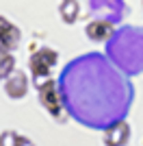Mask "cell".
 I'll return each mask as SVG.
<instances>
[{
    "label": "cell",
    "instance_id": "6da1fadb",
    "mask_svg": "<svg viewBox=\"0 0 143 146\" xmlns=\"http://www.w3.org/2000/svg\"><path fill=\"white\" fill-rule=\"evenodd\" d=\"M56 52L50 48H41L39 52H35V55L30 57V72H33V76L35 79H41V76H48L50 74V70L54 68V63H56Z\"/></svg>",
    "mask_w": 143,
    "mask_h": 146
},
{
    "label": "cell",
    "instance_id": "7a4b0ae2",
    "mask_svg": "<svg viewBox=\"0 0 143 146\" xmlns=\"http://www.w3.org/2000/svg\"><path fill=\"white\" fill-rule=\"evenodd\" d=\"M20 44V31L7 18L0 15V52H11Z\"/></svg>",
    "mask_w": 143,
    "mask_h": 146
},
{
    "label": "cell",
    "instance_id": "3957f363",
    "mask_svg": "<svg viewBox=\"0 0 143 146\" xmlns=\"http://www.w3.org/2000/svg\"><path fill=\"white\" fill-rule=\"evenodd\" d=\"M39 98H41V105L50 113L56 116L61 111V94H59V87H56L54 81H46V83L39 87Z\"/></svg>",
    "mask_w": 143,
    "mask_h": 146
},
{
    "label": "cell",
    "instance_id": "277c9868",
    "mask_svg": "<svg viewBox=\"0 0 143 146\" xmlns=\"http://www.w3.org/2000/svg\"><path fill=\"white\" fill-rule=\"evenodd\" d=\"M128 135H130V129L126 122H115V127H111L104 135V142L106 146H124L128 142Z\"/></svg>",
    "mask_w": 143,
    "mask_h": 146
},
{
    "label": "cell",
    "instance_id": "5b68a950",
    "mask_svg": "<svg viewBox=\"0 0 143 146\" xmlns=\"http://www.w3.org/2000/svg\"><path fill=\"white\" fill-rule=\"evenodd\" d=\"M115 33L113 24L111 22H104V20H95L87 26V35H89L91 42H106L108 37Z\"/></svg>",
    "mask_w": 143,
    "mask_h": 146
},
{
    "label": "cell",
    "instance_id": "8992f818",
    "mask_svg": "<svg viewBox=\"0 0 143 146\" xmlns=\"http://www.w3.org/2000/svg\"><path fill=\"white\" fill-rule=\"evenodd\" d=\"M26 76L22 72H11V79L7 81V94L13 98H22L26 94Z\"/></svg>",
    "mask_w": 143,
    "mask_h": 146
},
{
    "label": "cell",
    "instance_id": "52a82bcc",
    "mask_svg": "<svg viewBox=\"0 0 143 146\" xmlns=\"http://www.w3.org/2000/svg\"><path fill=\"white\" fill-rule=\"evenodd\" d=\"M61 18L65 20L67 24L76 22V18H78V2L76 0H63V5H61Z\"/></svg>",
    "mask_w": 143,
    "mask_h": 146
}]
</instances>
